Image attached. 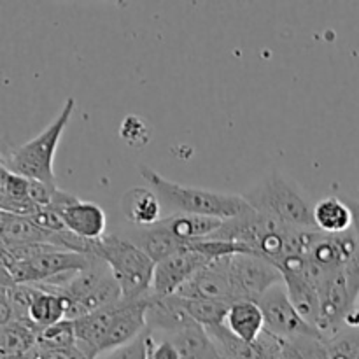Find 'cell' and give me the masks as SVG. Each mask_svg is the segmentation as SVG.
I'll list each match as a JSON object with an SVG mask.
<instances>
[{"instance_id":"obj_18","label":"cell","mask_w":359,"mask_h":359,"mask_svg":"<svg viewBox=\"0 0 359 359\" xmlns=\"http://www.w3.org/2000/svg\"><path fill=\"white\" fill-rule=\"evenodd\" d=\"M314 221L318 230L328 235L342 233L353 226V217L346 200L337 196H328L316 203Z\"/></svg>"},{"instance_id":"obj_23","label":"cell","mask_w":359,"mask_h":359,"mask_svg":"<svg viewBox=\"0 0 359 359\" xmlns=\"http://www.w3.org/2000/svg\"><path fill=\"white\" fill-rule=\"evenodd\" d=\"M39 347L49 351H72L77 349V337L74 321L56 323L39 333Z\"/></svg>"},{"instance_id":"obj_32","label":"cell","mask_w":359,"mask_h":359,"mask_svg":"<svg viewBox=\"0 0 359 359\" xmlns=\"http://www.w3.org/2000/svg\"><path fill=\"white\" fill-rule=\"evenodd\" d=\"M279 359H302V358H300V354L297 353V349H294L290 342H286L284 344L283 351H280Z\"/></svg>"},{"instance_id":"obj_1","label":"cell","mask_w":359,"mask_h":359,"mask_svg":"<svg viewBox=\"0 0 359 359\" xmlns=\"http://www.w3.org/2000/svg\"><path fill=\"white\" fill-rule=\"evenodd\" d=\"M139 172L144 181L156 193L161 207L167 210L168 216L195 214V216H209L228 221L241 216L244 210L249 209V203L242 195H230V193H217L179 184V182L165 179L147 165H140Z\"/></svg>"},{"instance_id":"obj_31","label":"cell","mask_w":359,"mask_h":359,"mask_svg":"<svg viewBox=\"0 0 359 359\" xmlns=\"http://www.w3.org/2000/svg\"><path fill=\"white\" fill-rule=\"evenodd\" d=\"M347 207L351 210V217H353V230L356 233L358 241H359V202H354V200H346Z\"/></svg>"},{"instance_id":"obj_19","label":"cell","mask_w":359,"mask_h":359,"mask_svg":"<svg viewBox=\"0 0 359 359\" xmlns=\"http://www.w3.org/2000/svg\"><path fill=\"white\" fill-rule=\"evenodd\" d=\"M39 333L32 323L13 321L0 326V356L34 351L39 346Z\"/></svg>"},{"instance_id":"obj_3","label":"cell","mask_w":359,"mask_h":359,"mask_svg":"<svg viewBox=\"0 0 359 359\" xmlns=\"http://www.w3.org/2000/svg\"><path fill=\"white\" fill-rule=\"evenodd\" d=\"M95 256L107 263L125 300H139L153 291L156 263L126 237L105 235L95 242Z\"/></svg>"},{"instance_id":"obj_24","label":"cell","mask_w":359,"mask_h":359,"mask_svg":"<svg viewBox=\"0 0 359 359\" xmlns=\"http://www.w3.org/2000/svg\"><path fill=\"white\" fill-rule=\"evenodd\" d=\"M30 179L11 172L7 167H0V205L11 202H27L30 198L28 193Z\"/></svg>"},{"instance_id":"obj_34","label":"cell","mask_w":359,"mask_h":359,"mask_svg":"<svg viewBox=\"0 0 359 359\" xmlns=\"http://www.w3.org/2000/svg\"><path fill=\"white\" fill-rule=\"evenodd\" d=\"M358 307H359V300H358Z\"/></svg>"},{"instance_id":"obj_8","label":"cell","mask_w":359,"mask_h":359,"mask_svg":"<svg viewBox=\"0 0 359 359\" xmlns=\"http://www.w3.org/2000/svg\"><path fill=\"white\" fill-rule=\"evenodd\" d=\"M321 294V323H319V333L323 339H332L339 332H342L344 319L347 312L356 305V302L351 297L347 279L344 276V269L339 272H333L325 284L319 290Z\"/></svg>"},{"instance_id":"obj_33","label":"cell","mask_w":359,"mask_h":359,"mask_svg":"<svg viewBox=\"0 0 359 359\" xmlns=\"http://www.w3.org/2000/svg\"><path fill=\"white\" fill-rule=\"evenodd\" d=\"M39 356V346L34 351H28V353H20V354H9V356H0V359H37Z\"/></svg>"},{"instance_id":"obj_20","label":"cell","mask_w":359,"mask_h":359,"mask_svg":"<svg viewBox=\"0 0 359 359\" xmlns=\"http://www.w3.org/2000/svg\"><path fill=\"white\" fill-rule=\"evenodd\" d=\"M177 349L181 359H202L216 349L207 330L200 325L188 326L167 337Z\"/></svg>"},{"instance_id":"obj_16","label":"cell","mask_w":359,"mask_h":359,"mask_svg":"<svg viewBox=\"0 0 359 359\" xmlns=\"http://www.w3.org/2000/svg\"><path fill=\"white\" fill-rule=\"evenodd\" d=\"M226 326L242 342L256 344L265 332V316L255 302H235L228 312Z\"/></svg>"},{"instance_id":"obj_7","label":"cell","mask_w":359,"mask_h":359,"mask_svg":"<svg viewBox=\"0 0 359 359\" xmlns=\"http://www.w3.org/2000/svg\"><path fill=\"white\" fill-rule=\"evenodd\" d=\"M49 209L56 210L69 231L83 241L98 242L105 237L107 216L98 203L84 202L70 193L58 189Z\"/></svg>"},{"instance_id":"obj_4","label":"cell","mask_w":359,"mask_h":359,"mask_svg":"<svg viewBox=\"0 0 359 359\" xmlns=\"http://www.w3.org/2000/svg\"><path fill=\"white\" fill-rule=\"evenodd\" d=\"M242 196L255 210L269 214L294 230H318L314 209L309 200L294 182L277 172L263 179Z\"/></svg>"},{"instance_id":"obj_10","label":"cell","mask_w":359,"mask_h":359,"mask_svg":"<svg viewBox=\"0 0 359 359\" xmlns=\"http://www.w3.org/2000/svg\"><path fill=\"white\" fill-rule=\"evenodd\" d=\"M207 263H210V259H207L205 256H202L200 252L193 251L188 244V248H186L184 251L177 252V255L156 263L153 279V293L160 294V297L177 294V291L181 290V287L184 286L200 269H203Z\"/></svg>"},{"instance_id":"obj_29","label":"cell","mask_w":359,"mask_h":359,"mask_svg":"<svg viewBox=\"0 0 359 359\" xmlns=\"http://www.w3.org/2000/svg\"><path fill=\"white\" fill-rule=\"evenodd\" d=\"M344 276L347 279V286H349L351 297L353 300L356 302L359 300V249L354 252L353 256L349 258V262L346 263L344 266Z\"/></svg>"},{"instance_id":"obj_6","label":"cell","mask_w":359,"mask_h":359,"mask_svg":"<svg viewBox=\"0 0 359 359\" xmlns=\"http://www.w3.org/2000/svg\"><path fill=\"white\" fill-rule=\"evenodd\" d=\"M263 316H265V332L279 337V339L291 342V340L302 339V337H319L321 333L304 321L293 304L290 302L287 291L284 284L272 287L265 297L259 300ZM325 340V339H323Z\"/></svg>"},{"instance_id":"obj_14","label":"cell","mask_w":359,"mask_h":359,"mask_svg":"<svg viewBox=\"0 0 359 359\" xmlns=\"http://www.w3.org/2000/svg\"><path fill=\"white\" fill-rule=\"evenodd\" d=\"M287 297L305 323L319 328L321 323V294L318 287L305 277V272L283 273ZM319 332V330H318Z\"/></svg>"},{"instance_id":"obj_12","label":"cell","mask_w":359,"mask_h":359,"mask_svg":"<svg viewBox=\"0 0 359 359\" xmlns=\"http://www.w3.org/2000/svg\"><path fill=\"white\" fill-rule=\"evenodd\" d=\"M146 321L147 330H151V332H165L168 335L196 325L186 312L181 297H177V294L160 297V294H154L153 291L147 297Z\"/></svg>"},{"instance_id":"obj_26","label":"cell","mask_w":359,"mask_h":359,"mask_svg":"<svg viewBox=\"0 0 359 359\" xmlns=\"http://www.w3.org/2000/svg\"><path fill=\"white\" fill-rule=\"evenodd\" d=\"M119 135L121 139L128 144L130 147H144L151 139V132L147 123L142 118L135 114H130L123 119L121 128H119Z\"/></svg>"},{"instance_id":"obj_21","label":"cell","mask_w":359,"mask_h":359,"mask_svg":"<svg viewBox=\"0 0 359 359\" xmlns=\"http://www.w3.org/2000/svg\"><path fill=\"white\" fill-rule=\"evenodd\" d=\"M37 287V286H35ZM30 321L39 332L49 328V326L56 325V323L65 319V304L63 298L56 293H49V291L37 287L34 300L30 305Z\"/></svg>"},{"instance_id":"obj_11","label":"cell","mask_w":359,"mask_h":359,"mask_svg":"<svg viewBox=\"0 0 359 359\" xmlns=\"http://www.w3.org/2000/svg\"><path fill=\"white\" fill-rule=\"evenodd\" d=\"M149 297V294H147ZM147 297L139 300H121V309L112 321L111 330L102 344V353H109L118 347L126 346L139 339L147 330L146 312H147Z\"/></svg>"},{"instance_id":"obj_13","label":"cell","mask_w":359,"mask_h":359,"mask_svg":"<svg viewBox=\"0 0 359 359\" xmlns=\"http://www.w3.org/2000/svg\"><path fill=\"white\" fill-rule=\"evenodd\" d=\"M126 238L139 245L154 263L163 262L188 248V242H182L181 238L174 237L160 223L153 224V226H135V230L126 233Z\"/></svg>"},{"instance_id":"obj_25","label":"cell","mask_w":359,"mask_h":359,"mask_svg":"<svg viewBox=\"0 0 359 359\" xmlns=\"http://www.w3.org/2000/svg\"><path fill=\"white\" fill-rule=\"evenodd\" d=\"M330 359H358L359 358V328H344L332 339H326Z\"/></svg>"},{"instance_id":"obj_27","label":"cell","mask_w":359,"mask_h":359,"mask_svg":"<svg viewBox=\"0 0 359 359\" xmlns=\"http://www.w3.org/2000/svg\"><path fill=\"white\" fill-rule=\"evenodd\" d=\"M151 330H146L139 339L133 342L126 344V346L118 347L114 351L100 354L97 359H147L149 356V342H151Z\"/></svg>"},{"instance_id":"obj_22","label":"cell","mask_w":359,"mask_h":359,"mask_svg":"<svg viewBox=\"0 0 359 359\" xmlns=\"http://www.w3.org/2000/svg\"><path fill=\"white\" fill-rule=\"evenodd\" d=\"M182 304L189 318L205 330L226 325L228 312L231 307V304L226 302L202 300V298H182Z\"/></svg>"},{"instance_id":"obj_15","label":"cell","mask_w":359,"mask_h":359,"mask_svg":"<svg viewBox=\"0 0 359 359\" xmlns=\"http://www.w3.org/2000/svg\"><path fill=\"white\" fill-rule=\"evenodd\" d=\"M121 212L130 224L137 228L153 226L160 223L161 207L160 198L156 193L149 188H132L121 196Z\"/></svg>"},{"instance_id":"obj_2","label":"cell","mask_w":359,"mask_h":359,"mask_svg":"<svg viewBox=\"0 0 359 359\" xmlns=\"http://www.w3.org/2000/svg\"><path fill=\"white\" fill-rule=\"evenodd\" d=\"M76 109V98H67L60 114L39 133L35 139L28 140L23 146L11 151L9 156L2 160L4 167L14 174L27 177L30 181H41L56 186L55 177V154L60 146L63 132L70 123Z\"/></svg>"},{"instance_id":"obj_30","label":"cell","mask_w":359,"mask_h":359,"mask_svg":"<svg viewBox=\"0 0 359 359\" xmlns=\"http://www.w3.org/2000/svg\"><path fill=\"white\" fill-rule=\"evenodd\" d=\"M149 359H181V356L168 339L161 340L160 344H154L153 337H151Z\"/></svg>"},{"instance_id":"obj_35","label":"cell","mask_w":359,"mask_h":359,"mask_svg":"<svg viewBox=\"0 0 359 359\" xmlns=\"http://www.w3.org/2000/svg\"><path fill=\"white\" fill-rule=\"evenodd\" d=\"M147 359H149V356H147Z\"/></svg>"},{"instance_id":"obj_9","label":"cell","mask_w":359,"mask_h":359,"mask_svg":"<svg viewBox=\"0 0 359 359\" xmlns=\"http://www.w3.org/2000/svg\"><path fill=\"white\" fill-rule=\"evenodd\" d=\"M230 258H219L207 263L200 269L181 290L177 297L181 298H202V300L226 302L233 305V291H231Z\"/></svg>"},{"instance_id":"obj_17","label":"cell","mask_w":359,"mask_h":359,"mask_svg":"<svg viewBox=\"0 0 359 359\" xmlns=\"http://www.w3.org/2000/svg\"><path fill=\"white\" fill-rule=\"evenodd\" d=\"M224 221L209 216H195V214H174L160 221L165 230L170 231L174 237L181 238L182 242H195L202 238H209L216 233Z\"/></svg>"},{"instance_id":"obj_5","label":"cell","mask_w":359,"mask_h":359,"mask_svg":"<svg viewBox=\"0 0 359 359\" xmlns=\"http://www.w3.org/2000/svg\"><path fill=\"white\" fill-rule=\"evenodd\" d=\"M233 302L259 304L272 287L284 284L279 266L255 255H235L230 262Z\"/></svg>"},{"instance_id":"obj_28","label":"cell","mask_w":359,"mask_h":359,"mask_svg":"<svg viewBox=\"0 0 359 359\" xmlns=\"http://www.w3.org/2000/svg\"><path fill=\"white\" fill-rule=\"evenodd\" d=\"M290 344L297 349L302 359H330L325 340L319 337H302V339L291 340Z\"/></svg>"}]
</instances>
